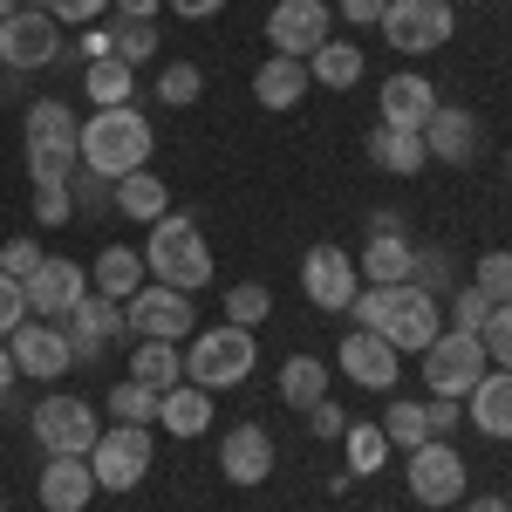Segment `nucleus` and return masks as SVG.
I'll return each instance as SVG.
<instances>
[{
	"label": "nucleus",
	"mask_w": 512,
	"mask_h": 512,
	"mask_svg": "<svg viewBox=\"0 0 512 512\" xmlns=\"http://www.w3.org/2000/svg\"><path fill=\"white\" fill-rule=\"evenodd\" d=\"M76 151L89 171H103L110 185L117 178H130V171H144L151 164V117L144 110H96V117L82 123V137H76Z\"/></svg>",
	"instance_id": "nucleus-1"
},
{
	"label": "nucleus",
	"mask_w": 512,
	"mask_h": 512,
	"mask_svg": "<svg viewBox=\"0 0 512 512\" xmlns=\"http://www.w3.org/2000/svg\"><path fill=\"white\" fill-rule=\"evenodd\" d=\"M21 137H28V171H35V185H69V178H76L82 123L62 96H35L28 117H21Z\"/></svg>",
	"instance_id": "nucleus-2"
},
{
	"label": "nucleus",
	"mask_w": 512,
	"mask_h": 512,
	"mask_svg": "<svg viewBox=\"0 0 512 512\" xmlns=\"http://www.w3.org/2000/svg\"><path fill=\"white\" fill-rule=\"evenodd\" d=\"M144 274L178 287V294H198L212 280V246H205V233H198L192 219L164 212L158 226H151V239H144Z\"/></svg>",
	"instance_id": "nucleus-3"
},
{
	"label": "nucleus",
	"mask_w": 512,
	"mask_h": 512,
	"mask_svg": "<svg viewBox=\"0 0 512 512\" xmlns=\"http://www.w3.org/2000/svg\"><path fill=\"white\" fill-rule=\"evenodd\" d=\"M253 362H260V349H253V328H205V335H192V349H185V383H198L205 396L219 390H239L246 376H253Z\"/></svg>",
	"instance_id": "nucleus-4"
},
{
	"label": "nucleus",
	"mask_w": 512,
	"mask_h": 512,
	"mask_svg": "<svg viewBox=\"0 0 512 512\" xmlns=\"http://www.w3.org/2000/svg\"><path fill=\"white\" fill-rule=\"evenodd\" d=\"M123 315H130V335H137V342H192L198 335L192 294H178V287H164V280H144V287L123 301Z\"/></svg>",
	"instance_id": "nucleus-5"
},
{
	"label": "nucleus",
	"mask_w": 512,
	"mask_h": 512,
	"mask_svg": "<svg viewBox=\"0 0 512 512\" xmlns=\"http://www.w3.org/2000/svg\"><path fill=\"white\" fill-rule=\"evenodd\" d=\"M151 424H110L89 451V472H96V492H137L144 472H151Z\"/></svg>",
	"instance_id": "nucleus-6"
},
{
	"label": "nucleus",
	"mask_w": 512,
	"mask_h": 512,
	"mask_svg": "<svg viewBox=\"0 0 512 512\" xmlns=\"http://www.w3.org/2000/svg\"><path fill=\"white\" fill-rule=\"evenodd\" d=\"M485 369H492V355H485V342L465 335V328H444L431 349H424V383H431V396H458V403H465Z\"/></svg>",
	"instance_id": "nucleus-7"
},
{
	"label": "nucleus",
	"mask_w": 512,
	"mask_h": 512,
	"mask_svg": "<svg viewBox=\"0 0 512 512\" xmlns=\"http://www.w3.org/2000/svg\"><path fill=\"white\" fill-rule=\"evenodd\" d=\"M376 28H383V41H390L396 55H431V48L451 41L458 14H451V0H390Z\"/></svg>",
	"instance_id": "nucleus-8"
},
{
	"label": "nucleus",
	"mask_w": 512,
	"mask_h": 512,
	"mask_svg": "<svg viewBox=\"0 0 512 512\" xmlns=\"http://www.w3.org/2000/svg\"><path fill=\"white\" fill-rule=\"evenodd\" d=\"M35 437L48 458H89L96 451V437H103V424H96V403H82V396L55 390L48 403L35 410Z\"/></svg>",
	"instance_id": "nucleus-9"
},
{
	"label": "nucleus",
	"mask_w": 512,
	"mask_h": 512,
	"mask_svg": "<svg viewBox=\"0 0 512 512\" xmlns=\"http://www.w3.org/2000/svg\"><path fill=\"white\" fill-rule=\"evenodd\" d=\"M62 48H69V41H62V21H55L48 7H21V14L0 21V62H7L14 76L62 62Z\"/></svg>",
	"instance_id": "nucleus-10"
},
{
	"label": "nucleus",
	"mask_w": 512,
	"mask_h": 512,
	"mask_svg": "<svg viewBox=\"0 0 512 512\" xmlns=\"http://www.w3.org/2000/svg\"><path fill=\"white\" fill-rule=\"evenodd\" d=\"M7 349H14V369L35 376V383H55V376L76 369V349H69V328H62V321H35L28 315L14 335H7Z\"/></svg>",
	"instance_id": "nucleus-11"
},
{
	"label": "nucleus",
	"mask_w": 512,
	"mask_h": 512,
	"mask_svg": "<svg viewBox=\"0 0 512 512\" xmlns=\"http://www.w3.org/2000/svg\"><path fill=\"white\" fill-rule=\"evenodd\" d=\"M465 458L451 451V437H431V444H417L410 451V499L417 506H458L465 499Z\"/></svg>",
	"instance_id": "nucleus-12"
},
{
	"label": "nucleus",
	"mask_w": 512,
	"mask_h": 512,
	"mask_svg": "<svg viewBox=\"0 0 512 512\" xmlns=\"http://www.w3.org/2000/svg\"><path fill=\"white\" fill-rule=\"evenodd\" d=\"M355 287H362L355 253H342V246H308V260H301V294L315 301L321 315H349Z\"/></svg>",
	"instance_id": "nucleus-13"
},
{
	"label": "nucleus",
	"mask_w": 512,
	"mask_h": 512,
	"mask_svg": "<svg viewBox=\"0 0 512 512\" xmlns=\"http://www.w3.org/2000/svg\"><path fill=\"white\" fill-rule=\"evenodd\" d=\"M376 335H383L396 355H424L437 335H444V328H437V301L417 294V287H390V308L376 321Z\"/></svg>",
	"instance_id": "nucleus-14"
},
{
	"label": "nucleus",
	"mask_w": 512,
	"mask_h": 512,
	"mask_svg": "<svg viewBox=\"0 0 512 512\" xmlns=\"http://www.w3.org/2000/svg\"><path fill=\"white\" fill-rule=\"evenodd\" d=\"M21 287H28V315L35 321H69L89 294V267L82 260H41Z\"/></svg>",
	"instance_id": "nucleus-15"
},
{
	"label": "nucleus",
	"mask_w": 512,
	"mask_h": 512,
	"mask_svg": "<svg viewBox=\"0 0 512 512\" xmlns=\"http://www.w3.org/2000/svg\"><path fill=\"white\" fill-rule=\"evenodd\" d=\"M267 41H274V55L308 62L321 41H328V0H274V14H267Z\"/></svg>",
	"instance_id": "nucleus-16"
},
{
	"label": "nucleus",
	"mask_w": 512,
	"mask_h": 512,
	"mask_svg": "<svg viewBox=\"0 0 512 512\" xmlns=\"http://www.w3.org/2000/svg\"><path fill=\"white\" fill-rule=\"evenodd\" d=\"M62 328H69V349H76V369H82V362H103V349L117 335H130V315H123V301H110V294H82V308Z\"/></svg>",
	"instance_id": "nucleus-17"
},
{
	"label": "nucleus",
	"mask_w": 512,
	"mask_h": 512,
	"mask_svg": "<svg viewBox=\"0 0 512 512\" xmlns=\"http://www.w3.org/2000/svg\"><path fill=\"white\" fill-rule=\"evenodd\" d=\"M335 369H342L349 383H362V390H390L396 376H403V355H396L376 328H349L342 349H335Z\"/></svg>",
	"instance_id": "nucleus-18"
},
{
	"label": "nucleus",
	"mask_w": 512,
	"mask_h": 512,
	"mask_svg": "<svg viewBox=\"0 0 512 512\" xmlns=\"http://www.w3.org/2000/svg\"><path fill=\"white\" fill-rule=\"evenodd\" d=\"M219 478H233V485L274 478V437H267V424H233L219 437Z\"/></svg>",
	"instance_id": "nucleus-19"
},
{
	"label": "nucleus",
	"mask_w": 512,
	"mask_h": 512,
	"mask_svg": "<svg viewBox=\"0 0 512 512\" xmlns=\"http://www.w3.org/2000/svg\"><path fill=\"white\" fill-rule=\"evenodd\" d=\"M424 151H431L437 164H472L478 158V117H472V110L437 103L431 123H424Z\"/></svg>",
	"instance_id": "nucleus-20"
},
{
	"label": "nucleus",
	"mask_w": 512,
	"mask_h": 512,
	"mask_svg": "<svg viewBox=\"0 0 512 512\" xmlns=\"http://www.w3.org/2000/svg\"><path fill=\"white\" fill-rule=\"evenodd\" d=\"M35 492H41L48 512H82L89 499H96V472H89V458H48Z\"/></svg>",
	"instance_id": "nucleus-21"
},
{
	"label": "nucleus",
	"mask_w": 512,
	"mask_h": 512,
	"mask_svg": "<svg viewBox=\"0 0 512 512\" xmlns=\"http://www.w3.org/2000/svg\"><path fill=\"white\" fill-rule=\"evenodd\" d=\"M437 110V89L417 69H403V76L383 82V130H424Z\"/></svg>",
	"instance_id": "nucleus-22"
},
{
	"label": "nucleus",
	"mask_w": 512,
	"mask_h": 512,
	"mask_svg": "<svg viewBox=\"0 0 512 512\" xmlns=\"http://www.w3.org/2000/svg\"><path fill=\"white\" fill-rule=\"evenodd\" d=\"M465 417H472L485 437H506L512 444V369H485L478 390L465 396Z\"/></svg>",
	"instance_id": "nucleus-23"
},
{
	"label": "nucleus",
	"mask_w": 512,
	"mask_h": 512,
	"mask_svg": "<svg viewBox=\"0 0 512 512\" xmlns=\"http://www.w3.org/2000/svg\"><path fill=\"white\" fill-rule=\"evenodd\" d=\"M144 253H130V246H103L96 260H89V294H110V301H130L137 287H144Z\"/></svg>",
	"instance_id": "nucleus-24"
},
{
	"label": "nucleus",
	"mask_w": 512,
	"mask_h": 512,
	"mask_svg": "<svg viewBox=\"0 0 512 512\" xmlns=\"http://www.w3.org/2000/svg\"><path fill=\"white\" fill-rule=\"evenodd\" d=\"M308 89H315V82H308V62H294V55H267L260 76H253V96H260L267 110H294Z\"/></svg>",
	"instance_id": "nucleus-25"
},
{
	"label": "nucleus",
	"mask_w": 512,
	"mask_h": 512,
	"mask_svg": "<svg viewBox=\"0 0 512 512\" xmlns=\"http://www.w3.org/2000/svg\"><path fill=\"white\" fill-rule=\"evenodd\" d=\"M410 260H417V246L396 233V239H369L362 246V260H355V274L369 280V287H410Z\"/></svg>",
	"instance_id": "nucleus-26"
},
{
	"label": "nucleus",
	"mask_w": 512,
	"mask_h": 512,
	"mask_svg": "<svg viewBox=\"0 0 512 512\" xmlns=\"http://www.w3.org/2000/svg\"><path fill=\"white\" fill-rule=\"evenodd\" d=\"M369 158L383 164L390 178H417V171L431 164V151H424V130H383V123H376V137H369Z\"/></svg>",
	"instance_id": "nucleus-27"
},
{
	"label": "nucleus",
	"mask_w": 512,
	"mask_h": 512,
	"mask_svg": "<svg viewBox=\"0 0 512 512\" xmlns=\"http://www.w3.org/2000/svg\"><path fill=\"white\" fill-rule=\"evenodd\" d=\"M362 69H369V62H362V48H355V41H335V35L308 55V82H321V89H355Z\"/></svg>",
	"instance_id": "nucleus-28"
},
{
	"label": "nucleus",
	"mask_w": 512,
	"mask_h": 512,
	"mask_svg": "<svg viewBox=\"0 0 512 512\" xmlns=\"http://www.w3.org/2000/svg\"><path fill=\"white\" fill-rule=\"evenodd\" d=\"M158 424H164L171 437H205V424H212V396L198 390V383H178V390H164Z\"/></svg>",
	"instance_id": "nucleus-29"
},
{
	"label": "nucleus",
	"mask_w": 512,
	"mask_h": 512,
	"mask_svg": "<svg viewBox=\"0 0 512 512\" xmlns=\"http://www.w3.org/2000/svg\"><path fill=\"white\" fill-rule=\"evenodd\" d=\"M82 96H89L96 110H123V103L137 96V69L117 62V55H103V62H89V69H82Z\"/></svg>",
	"instance_id": "nucleus-30"
},
{
	"label": "nucleus",
	"mask_w": 512,
	"mask_h": 512,
	"mask_svg": "<svg viewBox=\"0 0 512 512\" xmlns=\"http://www.w3.org/2000/svg\"><path fill=\"white\" fill-rule=\"evenodd\" d=\"M164 205H171V192H164V178L144 164V171H130V178H117V212L123 219H144V226H158Z\"/></svg>",
	"instance_id": "nucleus-31"
},
{
	"label": "nucleus",
	"mask_w": 512,
	"mask_h": 512,
	"mask_svg": "<svg viewBox=\"0 0 512 512\" xmlns=\"http://www.w3.org/2000/svg\"><path fill=\"white\" fill-rule=\"evenodd\" d=\"M130 376L137 383H151V390H178L185 383V349L178 342H137V355H130Z\"/></svg>",
	"instance_id": "nucleus-32"
},
{
	"label": "nucleus",
	"mask_w": 512,
	"mask_h": 512,
	"mask_svg": "<svg viewBox=\"0 0 512 512\" xmlns=\"http://www.w3.org/2000/svg\"><path fill=\"white\" fill-rule=\"evenodd\" d=\"M280 396H287L294 410H315L321 396H328V362H321V355H287V362H280Z\"/></svg>",
	"instance_id": "nucleus-33"
},
{
	"label": "nucleus",
	"mask_w": 512,
	"mask_h": 512,
	"mask_svg": "<svg viewBox=\"0 0 512 512\" xmlns=\"http://www.w3.org/2000/svg\"><path fill=\"white\" fill-rule=\"evenodd\" d=\"M158 403L164 396L151 390V383H137V376L110 383V417H117V424H158Z\"/></svg>",
	"instance_id": "nucleus-34"
},
{
	"label": "nucleus",
	"mask_w": 512,
	"mask_h": 512,
	"mask_svg": "<svg viewBox=\"0 0 512 512\" xmlns=\"http://www.w3.org/2000/svg\"><path fill=\"white\" fill-rule=\"evenodd\" d=\"M383 437H390V451L431 444V410H424V403H390V410H383Z\"/></svg>",
	"instance_id": "nucleus-35"
},
{
	"label": "nucleus",
	"mask_w": 512,
	"mask_h": 512,
	"mask_svg": "<svg viewBox=\"0 0 512 512\" xmlns=\"http://www.w3.org/2000/svg\"><path fill=\"white\" fill-rule=\"evenodd\" d=\"M69 205H76V219H103V212H117V185H110L103 171L76 164V178H69Z\"/></svg>",
	"instance_id": "nucleus-36"
},
{
	"label": "nucleus",
	"mask_w": 512,
	"mask_h": 512,
	"mask_svg": "<svg viewBox=\"0 0 512 512\" xmlns=\"http://www.w3.org/2000/svg\"><path fill=\"white\" fill-rule=\"evenodd\" d=\"M342 444H349V478H369L383 458H390V437H383V424H355V417H349Z\"/></svg>",
	"instance_id": "nucleus-37"
},
{
	"label": "nucleus",
	"mask_w": 512,
	"mask_h": 512,
	"mask_svg": "<svg viewBox=\"0 0 512 512\" xmlns=\"http://www.w3.org/2000/svg\"><path fill=\"white\" fill-rule=\"evenodd\" d=\"M110 55H117V62H130V69H137V62H151V55H158V21H110Z\"/></svg>",
	"instance_id": "nucleus-38"
},
{
	"label": "nucleus",
	"mask_w": 512,
	"mask_h": 512,
	"mask_svg": "<svg viewBox=\"0 0 512 512\" xmlns=\"http://www.w3.org/2000/svg\"><path fill=\"white\" fill-rule=\"evenodd\" d=\"M198 96H205V69H198V62H164V76H158L164 110H192Z\"/></svg>",
	"instance_id": "nucleus-39"
},
{
	"label": "nucleus",
	"mask_w": 512,
	"mask_h": 512,
	"mask_svg": "<svg viewBox=\"0 0 512 512\" xmlns=\"http://www.w3.org/2000/svg\"><path fill=\"white\" fill-rule=\"evenodd\" d=\"M226 315H233V328H260V321L274 315V294L260 280H239L233 294H226Z\"/></svg>",
	"instance_id": "nucleus-40"
},
{
	"label": "nucleus",
	"mask_w": 512,
	"mask_h": 512,
	"mask_svg": "<svg viewBox=\"0 0 512 512\" xmlns=\"http://www.w3.org/2000/svg\"><path fill=\"white\" fill-rule=\"evenodd\" d=\"M410 287L431 294V301H444V294H451V260H444L437 246H417V260H410Z\"/></svg>",
	"instance_id": "nucleus-41"
},
{
	"label": "nucleus",
	"mask_w": 512,
	"mask_h": 512,
	"mask_svg": "<svg viewBox=\"0 0 512 512\" xmlns=\"http://www.w3.org/2000/svg\"><path fill=\"white\" fill-rule=\"evenodd\" d=\"M478 294L492 301V308H512V253H485L478 260V280H472Z\"/></svg>",
	"instance_id": "nucleus-42"
},
{
	"label": "nucleus",
	"mask_w": 512,
	"mask_h": 512,
	"mask_svg": "<svg viewBox=\"0 0 512 512\" xmlns=\"http://www.w3.org/2000/svg\"><path fill=\"white\" fill-rule=\"evenodd\" d=\"M478 342L492 355V369H512V308H492V321L478 328Z\"/></svg>",
	"instance_id": "nucleus-43"
},
{
	"label": "nucleus",
	"mask_w": 512,
	"mask_h": 512,
	"mask_svg": "<svg viewBox=\"0 0 512 512\" xmlns=\"http://www.w3.org/2000/svg\"><path fill=\"white\" fill-rule=\"evenodd\" d=\"M485 321H492V301H485L478 287H458V294H451V328H465V335H478Z\"/></svg>",
	"instance_id": "nucleus-44"
},
{
	"label": "nucleus",
	"mask_w": 512,
	"mask_h": 512,
	"mask_svg": "<svg viewBox=\"0 0 512 512\" xmlns=\"http://www.w3.org/2000/svg\"><path fill=\"white\" fill-rule=\"evenodd\" d=\"M21 321H28V287H21L14 274H0V342H7Z\"/></svg>",
	"instance_id": "nucleus-45"
},
{
	"label": "nucleus",
	"mask_w": 512,
	"mask_h": 512,
	"mask_svg": "<svg viewBox=\"0 0 512 512\" xmlns=\"http://www.w3.org/2000/svg\"><path fill=\"white\" fill-rule=\"evenodd\" d=\"M35 219H41V226H69V219H76L69 185H35Z\"/></svg>",
	"instance_id": "nucleus-46"
},
{
	"label": "nucleus",
	"mask_w": 512,
	"mask_h": 512,
	"mask_svg": "<svg viewBox=\"0 0 512 512\" xmlns=\"http://www.w3.org/2000/svg\"><path fill=\"white\" fill-rule=\"evenodd\" d=\"M41 260H48V253H41L35 239H7V246H0V274H14V280H28Z\"/></svg>",
	"instance_id": "nucleus-47"
},
{
	"label": "nucleus",
	"mask_w": 512,
	"mask_h": 512,
	"mask_svg": "<svg viewBox=\"0 0 512 512\" xmlns=\"http://www.w3.org/2000/svg\"><path fill=\"white\" fill-rule=\"evenodd\" d=\"M28 7H48V14H55L62 28H69V21H82V28H96V14H103L110 0H28Z\"/></svg>",
	"instance_id": "nucleus-48"
},
{
	"label": "nucleus",
	"mask_w": 512,
	"mask_h": 512,
	"mask_svg": "<svg viewBox=\"0 0 512 512\" xmlns=\"http://www.w3.org/2000/svg\"><path fill=\"white\" fill-rule=\"evenodd\" d=\"M424 410H431V437H451L458 424H465V403H458V396H431Z\"/></svg>",
	"instance_id": "nucleus-49"
},
{
	"label": "nucleus",
	"mask_w": 512,
	"mask_h": 512,
	"mask_svg": "<svg viewBox=\"0 0 512 512\" xmlns=\"http://www.w3.org/2000/svg\"><path fill=\"white\" fill-rule=\"evenodd\" d=\"M308 431H315V437H342V431H349V410H342V403H328V396H321L315 410H308Z\"/></svg>",
	"instance_id": "nucleus-50"
},
{
	"label": "nucleus",
	"mask_w": 512,
	"mask_h": 512,
	"mask_svg": "<svg viewBox=\"0 0 512 512\" xmlns=\"http://www.w3.org/2000/svg\"><path fill=\"white\" fill-rule=\"evenodd\" d=\"M62 55H76L82 69H89V62H103V55H110V28H82L76 48H62Z\"/></svg>",
	"instance_id": "nucleus-51"
},
{
	"label": "nucleus",
	"mask_w": 512,
	"mask_h": 512,
	"mask_svg": "<svg viewBox=\"0 0 512 512\" xmlns=\"http://www.w3.org/2000/svg\"><path fill=\"white\" fill-rule=\"evenodd\" d=\"M383 7H390V0H342V21H349V28H376Z\"/></svg>",
	"instance_id": "nucleus-52"
},
{
	"label": "nucleus",
	"mask_w": 512,
	"mask_h": 512,
	"mask_svg": "<svg viewBox=\"0 0 512 512\" xmlns=\"http://www.w3.org/2000/svg\"><path fill=\"white\" fill-rule=\"evenodd\" d=\"M110 7H117L123 21H158V7H164V0H110Z\"/></svg>",
	"instance_id": "nucleus-53"
},
{
	"label": "nucleus",
	"mask_w": 512,
	"mask_h": 512,
	"mask_svg": "<svg viewBox=\"0 0 512 512\" xmlns=\"http://www.w3.org/2000/svg\"><path fill=\"white\" fill-rule=\"evenodd\" d=\"M226 0H171V14H185V21H212Z\"/></svg>",
	"instance_id": "nucleus-54"
},
{
	"label": "nucleus",
	"mask_w": 512,
	"mask_h": 512,
	"mask_svg": "<svg viewBox=\"0 0 512 512\" xmlns=\"http://www.w3.org/2000/svg\"><path fill=\"white\" fill-rule=\"evenodd\" d=\"M403 233V219L396 212H369V239H396Z\"/></svg>",
	"instance_id": "nucleus-55"
},
{
	"label": "nucleus",
	"mask_w": 512,
	"mask_h": 512,
	"mask_svg": "<svg viewBox=\"0 0 512 512\" xmlns=\"http://www.w3.org/2000/svg\"><path fill=\"white\" fill-rule=\"evenodd\" d=\"M14 376H21V369H14V349H7V342H0V396L14 390Z\"/></svg>",
	"instance_id": "nucleus-56"
},
{
	"label": "nucleus",
	"mask_w": 512,
	"mask_h": 512,
	"mask_svg": "<svg viewBox=\"0 0 512 512\" xmlns=\"http://www.w3.org/2000/svg\"><path fill=\"white\" fill-rule=\"evenodd\" d=\"M465 512H512V499H465Z\"/></svg>",
	"instance_id": "nucleus-57"
},
{
	"label": "nucleus",
	"mask_w": 512,
	"mask_h": 512,
	"mask_svg": "<svg viewBox=\"0 0 512 512\" xmlns=\"http://www.w3.org/2000/svg\"><path fill=\"white\" fill-rule=\"evenodd\" d=\"M21 7H28V0H0V21H7V14H21Z\"/></svg>",
	"instance_id": "nucleus-58"
},
{
	"label": "nucleus",
	"mask_w": 512,
	"mask_h": 512,
	"mask_svg": "<svg viewBox=\"0 0 512 512\" xmlns=\"http://www.w3.org/2000/svg\"><path fill=\"white\" fill-rule=\"evenodd\" d=\"M506 171H512V151H506Z\"/></svg>",
	"instance_id": "nucleus-59"
},
{
	"label": "nucleus",
	"mask_w": 512,
	"mask_h": 512,
	"mask_svg": "<svg viewBox=\"0 0 512 512\" xmlns=\"http://www.w3.org/2000/svg\"><path fill=\"white\" fill-rule=\"evenodd\" d=\"M0 512H7V499H0Z\"/></svg>",
	"instance_id": "nucleus-60"
}]
</instances>
